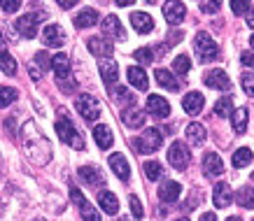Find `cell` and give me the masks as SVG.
<instances>
[{"mask_svg":"<svg viewBox=\"0 0 254 221\" xmlns=\"http://www.w3.org/2000/svg\"><path fill=\"white\" fill-rule=\"evenodd\" d=\"M86 47H89V52L91 54H96V56H105V58H110L112 52H115V47H112V42H110L108 38H91L89 42H86Z\"/></svg>","mask_w":254,"mask_h":221,"instance_id":"obj_21","label":"cell"},{"mask_svg":"<svg viewBox=\"0 0 254 221\" xmlns=\"http://www.w3.org/2000/svg\"><path fill=\"white\" fill-rule=\"evenodd\" d=\"M122 121L126 123L128 128H142V126H145V110H140L138 105L124 107Z\"/></svg>","mask_w":254,"mask_h":221,"instance_id":"obj_13","label":"cell"},{"mask_svg":"<svg viewBox=\"0 0 254 221\" xmlns=\"http://www.w3.org/2000/svg\"><path fill=\"white\" fill-rule=\"evenodd\" d=\"M145 175H147V179L156 182V179L163 175L161 163H159V161H145Z\"/></svg>","mask_w":254,"mask_h":221,"instance_id":"obj_37","label":"cell"},{"mask_svg":"<svg viewBox=\"0 0 254 221\" xmlns=\"http://www.w3.org/2000/svg\"><path fill=\"white\" fill-rule=\"evenodd\" d=\"M173 70L180 72V75H189V70H191V61H189V56H187V54L175 56V61H173Z\"/></svg>","mask_w":254,"mask_h":221,"instance_id":"obj_36","label":"cell"},{"mask_svg":"<svg viewBox=\"0 0 254 221\" xmlns=\"http://www.w3.org/2000/svg\"><path fill=\"white\" fill-rule=\"evenodd\" d=\"M180 193H182V184L175 182V179H166V182H161V186H159V198H161L163 203H168V205H173V203L180 198Z\"/></svg>","mask_w":254,"mask_h":221,"instance_id":"obj_14","label":"cell"},{"mask_svg":"<svg viewBox=\"0 0 254 221\" xmlns=\"http://www.w3.org/2000/svg\"><path fill=\"white\" fill-rule=\"evenodd\" d=\"M193 52L198 56V61L208 63V61H212V58L219 56V45L210 38L208 33H198V35L193 38Z\"/></svg>","mask_w":254,"mask_h":221,"instance_id":"obj_5","label":"cell"},{"mask_svg":"<svg viewBox=\"0 0 254 221\" xmlns=\"http://www.w3.org/2000/svg\"><path fill=\"white\" fill-rule=\"evenodd\" d=\"M16 98H19L16 89H12V86H0V107H9Z\"/></svg>","mask_w":254,"mask_h":221,"instance_id":"obj_35","label":"cell"},{"mask_svg":"<svg viewBox=\"0 0 254 221\" xmlns=\"http://www.w3.org/2000/svg\"><path fill=\"white\" fill-rule=\"evenodd\" d=\"M175 221H189V219H175Z\"/></svg>","mask_w":254,"mask_h":221,"instance_id":"obj_58","label":"cell"},{"mask_svg":"<svg viewBox=\"0 0 254 221\" xmlns=\"http://www.w3.org/2000/svg\"><path fill=\"white\" fill-rule=\"evenodd\" d=\"M252 182H254V172H252Z\"/></svg>","mask_w":254,"mask_h":221,"instance_id":"obj_59","label":"cell"},{"mask_svg":"<svg viewBox=\"0 0 254 221\" xmlns=\"http://www.w3.org/2000/svg\"><path fill=\"white\" fill-rule=\"evenodd\" d=\"M240 63L245 65V68H254V52H245L240 56Z\"/></svg>","mask_w":254,"mask_h":221,"instance_id":"obj_47","label":"cell"},{"mask_svg":"<svg viewBox=\"0 0 254 221\" xmlns=\"http://www.w3.org/2000/svg\"><path fill=\"white\" fill-rule=\"evenodd\" d=\"M35 221H45V219H35Z\"/></svg>","mask_w":254,"mask_h":221,"instance_id":"obj_60","label":"cell"},{"mask_svg":"<svg viewBox=\"0 0 254 221\" xmlns=\"http://www.w3.org/2000/svg\"><path fill=\"white\" fill-rule=\"evenodd\" d=\"M198 221H217V214H215V212H205Z\"/></svg>","mask_w":254,"mask_h":221,"instance_id":"obj_52","label":"cell"},{"mask_svg":"<svg viewBox=\"0 0 254 221\" xmlns=\"http://www.w3.org/2000/svg\"><path fill=\"white\" fill-rule=\"evenodd\" d=\"M212 200H215V205H217V207H226V205H231V200H233V191H231V186H229L226 182H219V184L215 186Z\"/></svg>","mask_w":254,"mask_h":221,"instance_id":"obj_23","label":"cell"},{"mask_svg":"<svg viewBox=\"0 0 254 221\" xmlns=\"http://www.w3.org/2000/svg\"><path fill=\"white\" fill-rule=\"evenodd\" d=\"M75 107H77V112L82 114V119H86V121H96L100 116V103L93 96H89V93L77 96L75 98Z\"/></svg>","mask_w":254,"mask_h":221,"instance_id":"obj_8","label":"cell"},{"mask_svg":"<svg viewBox=\"0 0 254 221\" xmlns=\"http://www.w3.org/2000/svg\"><path fill=\"white\" fill-rule=\"evenodd\" d=\"M133 56H135V61L142 63V65H147V63L154 61V54H152V49H149V47H140V49H135V52H133Z\"/></svg>","mask_w":254,"mask_h":221,"instance_id":"obj_39","label":"cell"},{"mask_svg":"<svg viewBox=\"0 0 254 221\" xmlns=\"http://www.w3.org/2000/svg\"><path fill=\"white\" fill-rule=\"evenodd\" d=\"M7 52V40H5V33L0 31V54Z\"/></svg>","mask_w":254,"mask_h":221,"instance_id":"obj_51","label":"cell"},{"mask_svg":"<svg viewBox=\"0 0 254 221\" xmlns=\"http://www.w3.org/2000/svg\"><path fill=\"white\" fill-rule=\"evenodd\" d=\"M226 221H240V217H229Z\"/></svg>","mask_w":254,"mask_h":221,"instance_id":"obj_56","label":"cell"},{"mask_svg":"<svg viewBox=\"0 0 254 221\" xmlns=\"http://www.w3.org/2000/svg\"><path fill=\"white\" fill-rule=\"evenodd\" d=\"M79 210H82V219L84 221H103L100 219V214H98V210H96L91 203H84Z\"/></svg>","mask_w":254,"mask_h":221,"instance_id":"obj_40","label":"cell"},{"mask_svg":"<svg viewBox=\"0 0 254 221\" xmlns=\"http://www.w3.org/2000/svg\"><path fill=\"white\" fill-rule=\"evenodd\" d=\"M79 179L84 184H89V186H98V184H103L105 179H103V175H100V170H96L93 166H82V168L77 170Z\"/></svg>","mask_w":254,"mask_h":221,"instance_id":"obj_27","label":"cell"},{"mask_svg":"<svg viewBox=\"0 0 254 221\" xmlns=\"http://www.w3.org/2000/svg\"><path fill=\"white\" fill-rule=\"evenodd\" d=\"M96 23H98V12L93 7H84L75 16V26H77V28H91Z\"/></svg>","mask_w":254,"mask_h":221,"instance_id":"obj_30","label":"cell"},{"mask_svg":"<svg viewBox=\"0 0 254 221\" xmlns=\"http://www.w3.org/2000/svg\"><path fill=\"white\" fill-rule=\"evenodd\" d=\"M93 140H96V145H98L100 149H110V147L115 145V135H112L110 126H103V123L93 128Z\"/></svg>","mask_w":254,"mask_h":221,"instance_id":"obj_24","label":"cell"},{"mask_svg":"<svg viewBox=\"0 0 254 221\" xmlns=\"http://www.w3.org/2000/svg\"><path fill=\"white\" fill-rule=\"evenodd\" d=\"M47 19V12H33V14H23L21 19H16L14 28L19 31V35L26 40H33L38 35V26Z\"/></svg>","mask_w":254,"mask_h":221,"instance_id":"obj_6","label":"cell"},{"mask_svg":"<svg viewBox=\"0 0 254 221\" xmlns=\"http://www.w3.org/2000/svg\"><path fill=\"white\" fill-rule=\"evenodd\" d=\"M224 172V161L217 152H205L203 156V175L205 177H219Z\"/></svg>","mask_w":254,"mask_h":221,"instance_id":"obj_12","label":"cell"},{"mask_svg":"<svg viewBox=\"0 0 254 221\" xmlns=\"http://www.w3.org/2000/svg\"><path fill=\"white\" fill-rule=\"evenodd\" d=\"M110 96H112L115 103H119V107H122V103H126L128 107L135 105V96H133L131 91H126L124 86H112V89H110Z\"/></svg>","mask_w":254,"mask_h":221,"instance_id":"obj_31","label":"cell"},{"mask_svg":"<svg viewBox=\"0 0 254 221\" xmlns=\"http://www.w3.org/2000/svg\"><path fill=\"white\" fill-rule=\"evenodd\" d=\"M236 200H238L240 207L254 210V186H243V189L236 193Z\"/></svg>","mask_w":254,"mask_h":221,"instance_id":"obj_32","label":"cell"},{"mask_svg":"<svg viewBox=\"0 0 254 221\" xmlns=\"http://www.w3.org/2000/svg\"><path fill=\"white\" fill-rule=\"evenodd\" d=\"M0 68H2V72H5V75H9V77L16 75V61L9 56L7 52L0 54Z\"/></svg>","mask_w":254,"mask_h":221,"instance_id":"obj_38","label":"cell"},{"mask_svg":"<svg viewBox=\"0 0 254 221\" xmlns=\"http://www.w3.org/2000/svg\"><path fill=\"white\" fill-rule=\"evenodd\" d=\"M56 133H59V137L63 140V145H70L72 149H84L86 147L84 145V135L72 126V121H70L65 114L56 119Z\"/></svg>","mask_w":254,"mask_h":221,"instance_id":"obj_2","label":"cell"},{"mask_svg":"<svg viewBox=\"0 0 254 221\" xmlns=\"http://www.w3.org/2000/svg\"><path fill=\"white\" fill-rule=\"evenodd\" d=\"M42 42H45V47H63L65 31L61 26H56V23H49L45 28V33H42Z\"/></svg>","mask_w":254,"mask_h":221,"instance_id":"obj_16","label":"cell"},{"mask_svg":"<svg viewBox=\"0 0 254 221\" xmlns=\"http://www.w3.org/2000/svg\"><path fill=\"white\" fill-rule=\"evenodd\" d=\"M222 7V0H200V12L203 14H215Z\"/></svg>","mask_w":254,"mask_h":221,"instance_id":"obj_41","label":"cell"},{"mask_svg":"<svg viewBox=\"0 0 254 221\" xmlns=\"http://www.w3.org/2000/svg\"><path fill=\"white\" fill-rule=\"evenodd\" d=\"M240 84H243V89H245L247 96H250V98H254V72H243Z\"/></svg>","mask_w":254,"mask_h":221,"instance_id":"obj_42","label":"cell"},{"mask_svg":"<svg viewBox=\"0 0 254 221\" xmlns=\"http://www.w3.org/2000/svg\"><path fill=\"white\" fill-rule=\"evenodd\" d=\"M203 105H205V98H203V93H198V91L187 93L185 98H182V107H185V112L187 114H191V116L200 114Z\"/></svg>","mask_w":254,"mask_h":221,"instance_id":"obj_18","label":"cell"},{"mask_svg":"<svg viewBox=\"0 0 254 221\" xmlns=\"http://www.w3.org/2000/svg\"><path fill=\"white\" fill-rule=\"evenodd\" d=\"M33 63H35V65H40L42 70H47L49 65H52V58L47 56V52H38V54H35V58H33Z\"/></svg>","mask_w":254,"mask_h":221,"instance_id":"obj_45","label":"cell"},{"mask_svg":"<svg viewBox=\"0 0 254 221\" xmlns=\"http://www.w3.org/2000/svg\"><path fill=\"white\" fill-rule=\"evenodd\" d=\"M247 121H250V112H247V107H236L231 114V126L233 130L238 133V135H243L247 130Z\"/></svg>","mask_w":254,"mask_h":221,"instance_id":"obj_25","label":"cell"},{"mask_svg":"<svg viewBox=\"0 0 254 221\" xmlns=\"http://www.w3.org/2000/svg\"><path fill=\"white\" fill-rule=\"evenodd\" d=\"M119 221H138L135 217H119Z\"/></svg>","mask_w":254,"mask_h":221,"instance_id":"obj_55","label":"cell"},{"mask_svg":"<svg viewBox=\"0 0 254 221\" xmlns=\"http://www.w3.org/2000/svg\"><path fill=\"white\" fill-rule=\"evenodd\" d=\"M126 77H128V82H131L133 89H138V91H147V75L145 70L140 68V65H131V68H126Z\"/></svg>","mask_w":254,"mask_h":221,"instance_id":"obj_22","label":"cell"},{"mask_svg":"<svg viewBox=\"0 0 254 221\" xmlns=\"http://www.w3.org/2000/svg\"><path fill=\"white\" fill-rule=\"evenodd\" d=\"M250 9V0H231V12L233 14H245Z\"/></svg>","mask_w":254,"mask_h":221,"instance_id":"obj_44","label":"cell"},{"mask_svg":"<svg viewBox=\"0 0 254 221\" xmlns=\"http://www.w3.org/2000/svg\"><path fill=\"white\" fill-rule=\"evenodd\" d=\"M70 198L75 200V203H77L79 207H82V205H84V203H86V198H84V196H82V193H79L77 189H72V191H70Z\"/></svg>","mask_w":254,"mask_h":221,"instance_id":"obj_48","label":"cell"},{"mask_svg":"<svg viewBox=\"0 0 254 221\" xmlns=\"http://www.w3.org/2000/svg\"><path fill=\"white\" fill-rule=\"evenodd\" d=\"M21 133H23V149H26V156H28L33 163L45 166L47 161L52 159V147H49V140L40 133V128L33 121L23 123Z\"/></svg>","mask_w":254,"mask_h":221,"instance_id":"obj_1","label":"cell"},{"mask_svg":"<svg viewBox=\"0 0 254 221\" xmlns=\"http://www.w3.org/2000/svg\"><path fill=\"white\" fill-rule=\"evenodd\" d=\"M250 47H252V49H254V35H252V38H250Z\"/></svg>","mask_w":254,"mask_h":221,"instance_id":"obj_57","label":"cell"},{"mask_svg":"<svg viewBox=\"0 0 254 221\" xmlns=\"http://www.w3.org/2000/svg\"><path fill=\"white\" fill-rule=\"evenodd\" d=\"M110 168L115 172L122 182H128V177H131V168H128V161L124 154H112L110 156Z\"/></svg>","mask_w":254,"mask_h":221,"instance_id":"obj_17","label":"cell"},{"mask_svg":"<svg viewBox=\"0 0 254 221\" xmlns=\"http://www.w3.org/2000/svg\"><path fill=\"white\" fill-rule=\"evenodd\" d=\"M163 16H166V21H168L170 26H180L187 16V7L180 0H166V2H163Z\"/></svg>","mask_w":254,"mask_h":221,"instance_id":"obj_9","label":"cell"},{"mask_svg":"<svg viewBox=\"0 0 254 221\" xmlns=\"http://www.w3.org/2000/svg\"><path fill=\"white\" fill-rule=\"evenodd\" d=\"M168 163L175 170H187V166L191 163V152H189V145L175 140L168 149Z\"/></svg>","mask_w":254,"mask_h":221,"instance_id":"obj_7","label":"cell"},{"mask_svg":"<svg viewBox=\"0 0 254 221\" xmlns=\"http://www.w3.org/2000/svg\"><path fill=\"white\" fill-rule=\"evenodd\" d=\"M163 142V135L159 128H145V133L140 137H133L131 145L138 154H154Z\"/></svg>","mask_w":254,"mask_h":221,"instance_id":"obj_4","label":"cell"},{"mask_svg":"<svg viewBox=\"0 0 254 221\" xmlns=\"http://www.w3.org/2000/svg\"><path fill=\"white\" fill-rule=\"evenodd\" d=\"M154 77H156V84L161 86V89H168V91H173V93L180 91V84H177L175 75H173L170 70H156Z\"/></svg>","mask_w":254,"mask_h":221,"instance_id":"obj_28","label":"cell"},{"mask_svg":"<svg viewBox=\"0 0 254 221\" xmlns=\"http://www.w3.org/2000/svg\"><path fill=\"white\" fill-rule=\"evenodd\" d=\"M52 70L56 72V84L61 86V91L65 93H72V89H75V84L70 82V58L68 54L59 52L52 58Z\"/></svg>","mask_w":254,"mask_h":221,"instance_id":"obj_3","label":"cell"},{"mask_svg":"<svg viewBox=\"0 0 254 221\" xmlns=\"http://www.w3.org/2000/svg\"><path fill=\"white\" fill-rule=\"evenodd\" d=\"M215 114L217 116H231L233 114V98L231 96H224L215 103Z\"/></svg>","mask_w":254,"mask_h":221,"instance_id":"obj_33","label":"cell"},{"mask_svg":"<svg viewBox=\"0 0 254 221\" xmlns=\"http://www.w3.org/2000/svg\"><path fill=\"white\" fill-rule=\"evenodd\" d=\"M128 203H131L133 217H135V219H142V212H145V210H142V203L138 200V196H131V198H128Z\"/></svg>","mask_w":254,"mask_h":221,"instance_id":"obj_46","label":"cell"},{"mask_svg":"<svg viewBox=\"0 0 254 221\" xmlns=\"http://www.w3.org/2000/svg\"><path fill=\"white\" fill-rule=\"evenodd\" d=\"M98 70H100V77H103V82L108 86H112L119 79V65H117L112 58H103L100 61V65H98Z\"/></svg>","mask_w":254,"mask_h":221,"instance_id":"obj_20","label":"cell"},{"mask_svg":"<svg viewBox=\"0 0 254 221\" xmlns=\"http://www.w3.org/2000/svg\"><path fill=\"white\" fill-rule=\"evenodd\" d=\"M252 221H254V219H252Z\"/></svg>","mask_w":254,"mask_h":221,"instance_id":"obj_61","label":"cell"},{"mask_svg":"<svg viewBox=\"0 0 254 221\" xmlns=\"http://www.w3.org/2000/svg\"><path fill=\"white\" fill-rule=\"evenodd\" d=\"M131 26L138 33H149L152 28H154V21H152V16L147 14V12H133L131 14Z\"/></svg>","mask_w":254,"mask_h":221,"instance_id":"obj_29","label":"cell"},{"mask_svg":"<svg viewBox=\"0 0 254 221\" xmlns=\"http://www.w3.org/2000/svg\"><path fill=\"white\" fill-rule=\"evenodd\" d=\"M56 2H59V7H63V9H70L77 5V0H56Z\"/></svg>","mask_w":254,"mask_h":221,"instance_id":"obj_50","label":"cell"},{"mask_svg":"<svg viewBox=\"0 0 254 221\" xmlns=\"http://www.w3.org/2000/svg\"><path fill=\"white\" fill-rule=\"evenodd\" d=\"M28 70H31V77L35 79V82H38V79H42V72L38 70V65H35V63H31V65H28Z\"/></svg>","mask_w":254,"mask_h":221,"instance_id":"obj_49","label":"cell"},{"mask_svg":"<svg viewBox=\"0 0 254 221\" xmlns=\"http://www.w3.org/2000/svg\"><path fill=\"white\" fill-rule=\"evenodd\" d=\"M115 2L119 5V7H128V5H133L135 0H115Z\"/></svg>","mask_w":254,"mask_h":221,"instance_id":"obj_53","label":"cell"},{"mask_svg":"<svg viewBox=\"0 0 254 221\" xmlns=\"http://www.w3.org/2000/svg\"><path fill=\"white\" fill-rule=\"evenodd\" d=\"M203 82L210 86V89H217V91H229L231 89V79L226 75V70H210L208 75L203 77Z\"/></svg>","mask_w":254,"mask_h":221,"instance_id":"obj_11","label":"cell"},{"mask_svg":"<svg viewBox=\"0 0 254 221\" xmlns=\"http://www.w3.org/2000/svg\"><path fill=\"white\" fill-rule=\"evenodd\" d=\"M147 110H149V114L156 116V119H166V116L170 114L168 100L163 98V96H154V93L147 98Z\"/></svg>","mask_w":254,"mask_h":221,"instance_id":"obj_15","label":"cell"},{"mask_svg":"<svg viewBox=\"0 0 254 221\" xmlns=\"http://www.w3.org/2000/svg\"><path fill=\"white\" fill-rule=\"evenodd\" d=\"M100 31H103V35H105L108 40H119V42H122V40L126 38L122 21H119V16H115V14H108L105 19H103Z\"/></svg>","mask_w":254,"mask_h":221,"instance_id":"obj_10","label":"cell"},{"mask_svg":"<svg viewBox=\"0 0 254 221\" xmlns=\"http://www.w3.org/2000/svg\"><path fill=\"white\" fill-rule=\"evenodd\" d=\"M0 7H2V12H7V14H14L16 9L21 7V0H0Z\"/></svg>","mask_w":254,"mask_h":221,"instance_id":"obj_43","label":"cell"},{"mask_svg":"<svg viewBox=\"0 0 254 221\" xmlns=\"http://www.w3.org/2000/svg\"><path fill=\"white\" fill-rule=\"evenodd\" d=\"M247 26H250V28H254V9L247 14Z\"/></svg>","mask_w":254,"mask_h":221,"instance_id":"obj_54","label":"cell"},{"mask_svg":"<svg viewBox=\"0 0 254 221\" xmlns=\"http://www.w3.org/2000/svg\"><path fill=\"white\" fill-rule=\"evenodd\" d=\"M254 159L252 149H247V147H243V149H238V152L233 154V166L236 168H245V166H250Z\"/></svg>","mask_w":254,"mask_h":221,"instance_id":"obj_34","label":"cell"},{"mask_svg":"<svg viewBox=\"0 0 254 221\" xmlns=\"http://www.w3.org/2000/svg\"><path fill=\"white\" fill-rule=\"evenodd\" d=\"M98 205H100L103 212H108V214L119 212V200H117V196L112 193V191H100L98 193Z\"/></svg>","mask_w":254,"mask_h":221,"instance_id":"obj_26","label":"cell"},{"mask_svg":"<svg viewBox=\"0 0 254 221\" xmlns=\"http://www.w3.org/2000/svg\"><path fill=\"white\" fill-rule=\"evenodd\" d=\"M185 135H187V142H189V145L200 147L203 142H205V137H208V133H205V126H203V123L191 121L189 126H187Z\"/></svg>","mask_w":254,"mask_h":221,"instance_id":"obj_19","label":"cell"}]
</instances>
